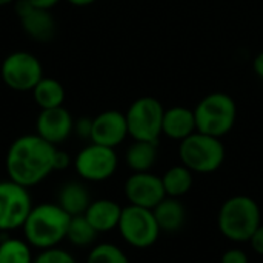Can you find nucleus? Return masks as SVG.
<instances>
[{"label": "nucleus", "mask_w": 263, "mask_h": 263, "mask_svg": "<svg viewBox=\"0 0 263 263\" xmlns=\"http://www.w3.org/2000/svg\"><path fill=\"white\" fill-rule=\"evenodd\" d=\"M57 146L37 134L17 137L8 148L5 168L8 179L26 188L43 182L52 171V160Z\"/></svg>", "instance_id": "f257e3e1"}, {"label": "nucleus", "mask_w": 263, "mask_h": 263, "mask_svg": "<svg viewBox=\"0 0 263 263\" xmlns=\"http://www.w3.org/2000/svg\"><path fill=\"white\" fill-rule=\"evenodd\" d=\"M69 220L71 216L63 211L57 202L39 203L32 206L22 227L25 240L40 251L55 248L66 239Z\"/></svg>", "instance_id": "f03ea898"}, {"label": "nucleus", "mask_w": 263, "mask_h": 263, "mask_svg": "<svg viewBox=\"0 0 263 263\" xmlns=\"http://www.w3.org/2000/svg\"><path fill=\"white\" fill-rule=\"evenodd\" d=\"M260 225V208L257 202L248 196L230 197L219 210V231L231 242H250L251 236Z\"/></svg>", "instance_id": "7ed1b4c3"}, {"label": "nucleus", "mask_w": 263, "mask_h": 263, "mask_svg": "<svg viewBox=\"0 0 263 263\" xmlns=\"http://www.w3.org/2000/svg\"><path fill=\"white\" fill-rule=\"evenodd\" d=\"M197 133L217 139L227 136L237 119V106L231 96L225 92H213L203 97L194 108Z\"/></svg>", "instance_id": "20e7f679"}, {"label": "nucleus", "mask_w": 263, "mask_h": 263, "mask_svg": "<svg viewBox=\"0 0 263 263\" xmlns=\"http://www.w3.org/2000/svg\"><path fill=\"white\" fill-rule=\"evenodd\" d=\"M179 156L182 165L193 173L210 174L222 166L225 160V146L220 139L196 131L180 142Z\"/></svg>", "instance_id": "39448f33"}, {"label": "nucleus", "mask_w": 263, "mask_h": 263, "mask_svg": "<svg viewBox=\"0 0 263 263\" xmlns=\"http://www.w3.org/2000/svg\"><path fill=\"white\" fill-rule=\"evenodd\" d=\"M165 108L154 97H139L136 99L128 111L125 112L128 136L134 140L157 142L162 136Z\"/></svg>", "instance_id": "423d86ee"}, {"label": "nucleus", "mask_w": 263, "mask_h": 263, "mask_svg": "<svg viewBox=\"0 0 263 263\" xmlns=\"http://www.w3.org/2000/svg\"><path fill=\"white\" fill-rule=\"evenodd\" d=\"M117 230L122 239L137 250L153 247L162 233L153 210L136 205H128L122 210Z\"/></svg>", "instance_id": "0eeeda50"}, {"label": "nucleus", "mask_w": 263, "mask_h": 263, "mask_svg": "<svg viewBox=\"0 0 263 263\" xmlns=\"http://www.w3.org/2000/svg\"><path fill=\"white\" fill-rule=\"evenodd\" d=\"M3 83L17 92L32 91L43 77V66L40 60L26 51H14L5 57L0 66Z\"/></svg>", "instance_id": "6e6552de"}, {"label": "nucleus", "mask_w": 263, "mask_h": 263, "mask_svg": "<svg viewBox=\"0 0 263 263\" xmlns=\"http://www.w3.org/2000/svg\"><path fill=\"white\" fill-rule=\"evenodd\" d=\"M72 163L80 179L86 182H105L116 173L119 157L114 148L91 142L77 153Z\"/></svg>", "instance_id": "1a4fd4ad"}, {"label": "nucleus", "mask_w": 263, "mask_h": 263, "mask_svg": "<svg viewBox=\"0 0 263 263\" xmlns=\"http://www.w3.org/2000/svg\"><path fill=\"white\" fill-rule=\"evenodd\" d=\"M32 210V199L26 186L11 179L0 182V231L22 228Z\"/></svg>", "instance_id": "9d476101"}, {"label": "nucleus", "mask_w": 263, "mask_h": 263, "mask_svg": "<svg viewBox=\"0 0 263 263\" xmlns=\"http://www.w3.org/2000/svg\"><path fill=\"white\" fill-rule=\"evenodd\" d=\"M125 196L129 205L154 210L165 197V188L162 177L146 171L133 173L125 182Z\"/></svg>", "instance_id": "9b49d317"}, {"label": "nucleus", "mask_w": 263, "mask_h": 263, "mask_svg": "<svg viewBox=\"0 0 263 263\" xmlns=\"http://www.w3.org/2000/svg\"><path fill=\"white\" fill-rule=\"evenodd\" d=\"M14 11L28 37L35 42H49L54 39L57 25L51 11L34 8L28 0H15Z\"/></svg>", "instance_id": "f8f14e48"}, {"label": "nucleus", "mask_w": 263, "mask_h": 263, "mask_svg": "<svg viewBox=\"0 0 263 263\" xmlns=\"http://www.w3.org/2000/svg\"><path fill=\"white\" fill-rule=\"evenodd\" d=\"M74 133V119L65 106L40 109L35 120V134L51 145L63 143Z\"/></svg>", "instance_id": "ddd939ff"}, {"label": "nucleus", "mask_w": 263, "mask_h": 263, "mask_svg": "<svg viewBox=\"0 0 263 263\" xmlns=\"http://www.w3.org/2000/svg\"><path fill=\"white\" fill-rule=\"evenodd\" d=\"M128 137V125L123 112L106 109L92 119L91 142L109 148L119 146Z\"/></svg>", "instance_id": "4468645a"}, {"label": "nucleus", "mask_w": 263, "mask_h": 263, "mask_svg": "<svg viewBox=\"0 0 263 263\" xmlns=\"http://www.w3.org/2000/svg\"><path fill=\"white\" fill-rule=\"evenodd\" d=\"M197 131L194 109L186 106H173L165 109L162 122V134L171 140H185Z\"/></svg>", "instance_id": "2eb2a0df"}, {"label": "nucleus", "mask_w": 263, "mask_h": 263, "mask_svg": "<svg viewBox=\"0 0 263 263\" xmlns=\"http://www.w3.org/2000/svg\"><path fill=\"white\" fill-rule=\"evenodd\" d=\"M122 210L123 208L111 199H97L89 203L85 217L99 234L109 233L119 227Z\"/></svg>", "instance_id": "dca6fc26"}, {"label": "nucleus", "mask_w": 263, "mask_h": 263, "mask_svg": "<svg viewBox=\"0 0 263 263\" xmlns=\"http://www.w3.org/2000/svg\"><path fill=\"white\" fill-rule=\"evenodd\" d=\"M91 196L88 193V188L80 182H68L65 183L57 194V203L59 206L66 211L71 217L85 214L91 203Z\"/></svg>", "instance_id": "f3484780"}, {"label": "nucleus", "mask_w": 263, "mask_h": 263, "mask_svg": "<svg viewBox=\"0 0 263 263\" xmlns=\"http://www.w3.org/2000/svg\"><path fill=\"white\" fill-rule=\"evenodd\" d=\"M153 213L160 231L165 233H177L182 230L186 219L185 206L179 202V199L168 196L153 210Z\"/></svg>", "instance_id": "a211bd4d"}, {"label": "nucleus", "mask_w": 263, "mask_h": 263, "mask_svg": "<svg viewBox=\"0 0 263 263\" xmlns=\"http://www.w3.org/2000/svg\"><path fill=\"white\" fill-rule=\"evenodd\" d=\"M157 160V142L134 140L125 154V162L133 173L149 171Z\"/></svg>", "instance_id": "6ab92c4d"}, {"label": "nucleus", "mask_w": 263, "mask_h": 263, "mask_svg": "<svg viewBox=\"0 0 263 263\" xmlns=\"http://www.w3.org/2000/svg\"><path fill=\"white\" fill-rule=\"evenodd\" d=\"M32 99L40 109H51L63 106L65 103V88L63 85L52 77H42V80L34 86Z\"/></svg>", "instance_id": "aec40b11"}, {"label": "nucleus", "mask_w": 263, "mask_h": 263, "mask_svg": "<svg viewBox=\"0 0 263 263\" xmlns=\"http://www.w3.org/2000/svg\"><path fill=\"white\" fill-rule=\"evenodd\" d=\"M162 183L168 197H182L190 193L193 188V171L188 170L185 165L171 166L163 176Z\"/></svg>", "instance_id": "412c9836"}, {"label": "nucleus", "mask_w": 263, "mask_h": 263, "mask_svg": "<svg viewBox=\"0 0 263 263\" xmlns=\"http://www.w3.org/2000/svg\"><path fill=\"white\" fill-rule=\"evenodd\" d=\"M31 245L26 240L8 237L0 242V263H32Z\"/></svg>", "instance_id": "4be33fe9"}, {"label": "nucleus", "mask_w": 263, "mask_h": 263, "mask_svg": "<svg viewBox=\"0 0 263 263\" xmlns=\"http://www.w3.org/2000/svg\"><path fill=\"white\" fill-rule=\"evenodd\" d=\"M97 234L99 233L91 227L85 214H80V216L71 217L68 231H66V240H69L76 247H88L94 243Z\"/></svg>", "instance_id": "5701e85b"}, {"label": "nucleus", "mask_w": 263, "mask_h": 263, "mask_svg": "<svg viewBox=\"0 0 263 263\" xmlns=\"http://www.w3.org/2000/svg\"><path fill=\"white\" fill-rule=\"evenodd\" d=\"M86 263H129L128 256L112 243H99L89 254Z\"/></svg>", "instance_id": "b1692460"}, {"label": "nucleus", "mask_w": 263, "mask_h": 263, "mask_svg": "<svg viewBox=\"0 0 263 263\" xmlns=\"http://www.w3.org/2000/svg\"><path fill=\"white\" fill-rule=\"evenodd\" d=\"M32 263H77L76 259L72 257L71 253H68L66 250H62L59 247L55 248H48V250H42L35 257Z\"/></svg>", "instance_id": "393cba45"}, {"label": "nucleus", "mask_w": 263, "mask_h": 263, "mask_svg": "<svg viewBox=\"0 0 263 263\" xmlns=\"http://www.w3.org/2000/svg\"><path fill=\"white\" fill-rule=\"evenodd\" d=\"M220 263H250V259H248V256H247V253L243 250L230 248L222 254Z\"/></svg>", "instance_id": "a878e982"}, {"label": "nucleus", "mask_w": 263, "mask_h": 263, "mask_svg": "<svg viewBox=\"0 0 263 263\" xmlns=\"http://www.w3.org/2000/svg\"><path fill=\"white\" fill-rule=\"evenodd\" d=\"M91 131H92V119L80 117L74 120V133L80 139H91Z\"/></svg>", "instance_id": "bb28decb"}, {"label": "nucleus", "mask_w": 263, "mask_h": 263, "mask_svg": "<svg viewBox=\"0 0 263 263\" xmlns=\"http://www.w3.org/2000/svg\"><path fill=\"white\" fill-rule=\"evenodd\" d=\"M72 163V159L71 156L66 153V151H62V149H55V154H54V160H52V166H54V171H63L66 168H69Z\"/></svg>", "instance_id": "cd10ccee"}, {"label": "nucleus", "mask_w": 263, "mask_h": 263, "mask_svg": "<svg viewBox=\"0 0 263 263\" xmlns=\"http://www.w3.org/2000/svg\"><path fill=\"white\" fill-rule=\"evenodd\" d=\"M250 242H251V248L254 250V253L259 254V256H263V225H260L254 231V234L251 236Z\"/></svg>", "instance_id": "c85d7f7f"}, {"label": "nucleus", "mask_w": 263, "mask_h": 263, "mask_svg": "<svg viewBox=\"0 0 263 263\" xmlns=\"http://www.w3.org/2000/svg\"><path fill=\"white\" fill-rule=\"evenodd\" d=\"M34 8H40V9H48L51 11L55 5H59L62 0H28Z\"/></svg>", "instance_id": "c756f323"}, {"label": "nucleus", "mask_w": 263, "mask_h": 263, "mask_svg": "<svg viewBox=\"0 0 263 263\" xmlns=\"http://www.w3.org/2000/svg\"><path fill=\"white\" fill-rule=\"evenodd\" d=\"M253 68H254V72L257 74V77L263 79V51L262 52H259V54L254 57Z\"/></svg>", "instance_id": "7c9ffc66"}, {"label": "nucleus", "mask_w": 263, "mask_h": 263, "mask_svg": "<svg viewBox=\"0 0 263 263\" xmlns=\"http://www.w3.org/2000/svg\"><path fill=\"white\" fill-rule=\"evenodd\" d=\"M65 2H68V3L72 5V6L82 8V6H89V5H92L96 0H65Z\"/></svg>", "instance_id": "2f4dec72"}, {"label": "nucleus", "mask_w": 263, "mask_h": 263, "mask_svg": "<svg viewBox=\"0 0 263 263\" xmlns=\"http://www.w3.org/2000/svg\"><path fill=\"white\" fill-rule=\"evenodd\" d=\"M11 3H15V0H0V6H6Z\"/></svg>", "instance_id": "473e14b6"}]
</instances>
